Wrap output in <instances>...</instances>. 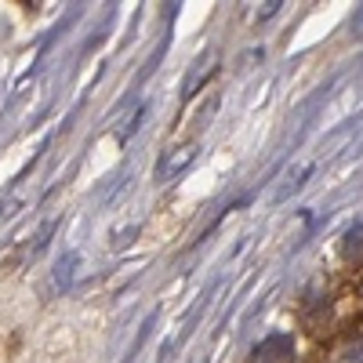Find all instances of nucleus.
I'll list each match as a JSON object with an SVG mask.
<instances>
[{
    "instance_id": "f03ea898",
    "label": "nucleus",
    "mask_w": 363,
    "mask_h": 363,
    "mask_svg": "<svg viewBox=\"0 0 363 363\" xmlns=\"http://www.w3.org/2000/svg\"><path fill=\"white\" fill-rule=\"evenodd\" d=\"M363 255V218L345 233V258H359Z\"/></svg>"
},
{
    "instance_id": "f257e3e1",
    "label": "nucleus",
    "mask_w": 363,
    "mask_h": 363,
    "mask_svg": "<svg viewBox=\"0 0 363 363\" xmlns=\"http://www.w3.org/2000/svg\"><path fill=\"white\" fill-rule=\"evenodd\" d=\"M291 352H294L291 335H269V338L251 352V363H284V359H291Z\"/></svg>"
}]
</instances>
